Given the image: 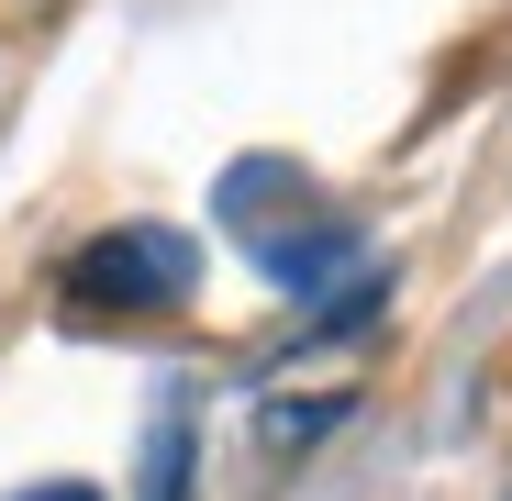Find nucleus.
Here are the masks:
<instances>
[{
    "label": "nucleus",
    "instance_id": "f257e3e1",
    "mask_svg": "<svg viewBox=\"0 0 512 501\" xmlns=\"http://www.w3.org/2000/svg\"><path fill=\"white\" fill-rule=\"evenodd\" d=\"M67 290L90 312H179L201 290V245L179 223H112L67 257Z\"/></svg>",
    "mask_w": 512,
    "mask_h": 501
},
{
    "label": "nucleus",
    "instance_id": "f03ea898",
    "mask_svg": "<svg viewBox=\"0 0 512 501\" xmlns=\"http://www.w3.org/2000/svg\"><path fill=\"white\" fill-rule=\"evenodd\" d=\"M190 412H156L145 424V501H190Z\"/></svg>",
    "mask_w": 512,
    "mask_h": 501
},
{
    "label": "nucleus",
    "instance_id": "7ed1b4c3",
    "mask_svg": "<svg viewBox=\"0 0 512 501\" xmlns=\"http://www.w3.org/2000/svg\"><path fill=\"white\" fill-rule=\"evenodd\" d=\"M12 501H101L90 479H34V490H12Z\"/></svg>",
    "mask_w": 512,
    "mask_h": 501
}]
</instances>
